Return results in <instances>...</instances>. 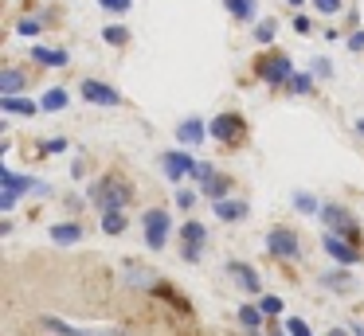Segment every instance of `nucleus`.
<instances>
[{
  "label": "nucleus",
  "instance_id": "a19ab883",
  "mask_svg": "<svg viewBox=\"0 0 364 336\" xmlns=\"http://www.w3.org/2000/svg\"><path fill=\"white\" fill-rule=\"evenodd\" d=\"M71 172H75V180H82V176H87V161H82V156H79V161H75V168H71Z\"/></svg>",
  "mask_w": 364,
  "mask_h": 336
},
{
  "label": "nucleus",
  "instance_id": "49530a36",
  "mask_svg": "<svg viewBox=\"0 0 364 336\" xmlns=\"http://www.w3.org/2000/svg\"><path fill=\"white\" fill-rule=\"evenodd\" d=\"M290 4H301V0H290Z\"/></svg>",
  "mask_w": 364,
  "mask_h": 336
},
{
  "label": "nucleus",
  "instance_id": "9d476101",
  "mask_svg": "<svg viewBox=\"0 0 364 336\" xmlns=\"http://www.w3.org/2000/svg\"><path fill=\"white\" fill-rule=\"evenodd\" d=\"M321 246H325V254H329L333 262L341 266V270H345V266H356V262H360V250H356L353 242L345 239V234H333V231H325Z\"/></svg>",
  "mask_w": 364,
  "mask_h": 336
},
{
  "label": "nucleus",
  "instance_id": "37998d69",
  "mask_svg": "<svg viewBox=\"0 0 364 336\" xmlns=\"http://www.w3.org/2000/svg\"><path fill=\"white\" fill-rule=\"evenodd\" d=\"M329 336H348V332H345V328H329Z\"/></svg>",
  "mask_w": 364,
  "mask_h": 336
},
{
  "label": "nucleus",
  "instance_id": "2eb2a0df",
  "mask_svg": "<svg viewBox=\"0 0 364 336\" xmlns=\"http://www.w3.org/2000/svg\"><path fill=\"white\" fill-rule=\"evenodd\" d=\"M82 234H87V231H82V223H51L48 239L55 242V246H75Z\"/></svg>",
  "mask_w": 364,
  "mask_h": 336
},
{
  "label": "nucleus",
  "instance_id": "f3484780",
  "mask_svg": "<svg viewBox=\"0 0 364 336\" xmlns=\"http://www.w3.org/2000/svg\"><path fill=\"white\" fill-rule=\"evenodd\" d=\"M32 59L40 63V67H67V63H71V55L59 51V47H40V43H36L32 47Z\"/></svg>",
  "mask_w": 364,
  "mask_h": 336
},
{
  "label": "nucleus",
  "instance_id": "9b49d317",
  "mask_svg": "<svg viewBox=\"0 0 364 336\" xmlns=\"http://www.w3.org/2000/svg\"><path fill=\"white\" fill-rule=\"evenodd\" d=\"M321 219H325V227H329L333 234H348V239L356 234V219H353V211L341 207V203H325V207H321Z\"/></svg>",
  "mask_w": 364,
  "mask_h": 336
},
{
  "label": "nucleus",
  "instance_id": "a18cd8bd",
  "mask_svg": "<svg viewBox=\"0 0 364 336\" xmlns=\"http://www.w3.org/2000/svg\"><path fill=\"white\" fill-rule=\"evenodd\" d=\"M270 336H286V332H270Z\"/></svg>",
  "mask_w": 364,
  "mask_h": 336
},
{
  "label": "nucleus",
  "instance_id": "4468645a",
  "mask_svg": "<svg viewBox=\"0 0 364 336\" xmlns=\"http://www.w3.org/2000/svg\"><path fill=\"white\" fill-rule=\"evenodd\" d=\"M212 211L220 215V223H243V219L251 215V203H247V200H231V195H228V200H220Z\"/></svg>",
  "mask_w": 364,
  "mask_h": 336
},
{
  "label": "nucleus",
  "instance_id": "bb28decb",
  "mask_svg": "<svg viewBox=\"0 0 364 336\" xmlns=\"http://www.w3.org/2000/svg\"><path fill=\"white\" fill-rule=\"evenodd\" d=\"M43 325H48V328H55L59 336H95V332H82V328L67 325V320H55V317H43Z\"/></svg>",
  "mask_w": 364,
  "mask_h": 336
},
{
  "label": "nucleus",
  "instance_id": "393cba45",
  "mask_svg": "<svg viewBox=\"0 0 364 336\" xmlns=\"http://www.w3.org/2000/svg\"><path fill=\"white\" fill-rule=\"evenodd\" d=\"M129 227V215L126 211H110V215H102V231L106 234H122Z\"/></svg>",
  "mask_w": 364,
  "mask_h": 336
},
{
  "label": "nucleus",
  "instance_id": "f8f14e48",
  "mask_svg": "<svg viewBox=\"0 0 364 336\" xmlns=\"http://www.w3.org/2000/svg\"><path fill=\"white\" fill-rule=\"evenodd\" d=\"M204 137H208V125L200 121V117H188V121H181V125H176V141H181L184 148L204 145Z\"/></svg>",
  "mask_w": 364,
  "mask_h": 336
},
{
  "label": "nucleus",
  "instance_id": "5701e85b",
  "mask_svg": "<svg viewBox=\"0 0 364 336\" xmlns=\"http://www.w3.org/2000/svg\"><path fill=\"white\" fill-rule=\"evenodd\" d=\"M294 207H298L301 215H321L325 203H317V195H309V192H294Z\"/></svg>",
  "mask_w": 364,
  "mask_h": 336
},
{
  "label": "nucleus",
  "instance_id": "f704fd0d",
  "mask_svg": "<svg viewBox=\"0 0 364 336\" xmlns=\"http://www.w3.org/2000/svg\"><path fill=\"white\" fill-rule=\"evenodd\" d=\"M286 332H290V336H314V332H309V325H306L301 317H290V320H286Z\"/></svg>",
  "mask_w": 364,
  "mask_h": 336
},
{
  "label": "nucleus",
  "instance_id": "a211bd4d",
  "mask_svg": "<svg viewBox=\"0 0 364 336\" xmlns=\"http://www.w3.org/2000/svg\"><path fill=\"white\" fill-rule=\"evenodd\" d=\"M67 106H71V94H67V90H59V86L43 90V98H40V109H43V114H59V109H67Z\"/></svg>",
  "mask_w": 364,
  "mask_h": 336
},
{
  "label": "nucleus",
  "instance_id": "cd10ccee",
  "mask_svg": "<svg viewBox=\"0 0 364 336\" xmlns=\"http://www.w3.org/2000/svg\"><path fill=\"white\" fill-rule=\"evenodd\" d=\"M274 31H278L274 20H262V23H255L251 39H255V43H270V39H274Z\"/></svg>",
  "mask_w": 364,
  "mask_h": 336
},
{
  "label": "nucleus",
  "instance_id": "4be33fe9",
  "mask_svg": "<svg viewBox=\"0 0 364 336\" xmlns=\"http://www.w3.org/2000/svg\"><path fill=\"white\" fill-rule=\"evenodd\" d=\"M228 192H231V176H212V180L204 184V195H208L212 203L228 200Z\"/></svg>",
  "mask_w": 364,
  "mask_h": 336
},
{
  "label": "nucleus",
  "instance_id": "e433bc0d",
  "mask_svg": "<svg viewBox=\"0 0 364 336\" xmlns=\"http://www.w3.org/2000/svg\"><path fill=\"white\" fill-rule=\"evenodd\" d=\"M309 75H317V78H329L333 75V63L329 59H314V70Z\"/></svg>",
  "mask_w": 364,
  "mask_h": 336
},
{
  "label": "nucleus",
  "instance_id": "c756f323",
  "mask_svg": "<svg viewBox=\"0 0 364 336\" xmlns=\"http://www.w3.org/2000/svg\"><path fill=\"white\" fill-rule=\"evenodd\" d=\"M176 207L192 211V207H196V192H192V188H176Z\"/></svg>",
  "mask_w": 364,
  "mask_h": 336
},
{
  "label": "nucleus",
  "instance_id": "20e7f679",
  "mask_svg": "<svg viewBox=\"0 0 364 336\" xmlns=\"http://www.w3.org/2000/svg\"><path fill=\"white\" fill-rule=\"evenodd\" d=\"M157 164H161V172H165L173 184H181V180H192L196 176V168H200V161L188 153V148H173V153H161L157 156Z\"/></svg>",
  "mask_w": 364,
  "mask_h": 336
},
{
  "label": "nucleus",
  "instance_id": "0eeeda50",
  "mask_svg": "<svg viewBox=\"0 0 364 336\" xmlns=\"http://www.w3.org/2000/svg\"><path fill=\"white\" fill-rule=\"evenodd\" d=\"M145 246L149 250H161L168 242V231H173V223H168V211L165 207H153V211H145Z\"/></svg>",
  "mask_w": 364,
  "mask_h": 336
},
{
  "label": "nucleus",
  "instance_id": "4c0bfd02",
  "mask_svg": "<svg viewBox=\"0 0 364 336\" xmlns=\"http://www.w3.org/2000/svg\"><path fill=\"white\" fill-rule=\"evenodd\" d=\"M16 31H20V36H36V31H40V20H32V16H28V20L16 23Z\"/></svg>",
  "mask_w": 364,
  "mask_h": 336
},
{
  "label": "nucleus",
  "instance_id": "c9c22d12",
  "mask_svg": "<svg viewBox=\"0 0 364 336\" xmlns=\"http://www.w3.org/2000/svg\"><path fill=\"white\" fill-rule=\"evenodd\" d=\"M212 176H215V168H212V164H208V161H200V168H196V176H192V180H196V184L204 188V184H208V180H212Z\"/></svg>",
  "mask_w": 364,
  "mask_h": 336
},
{
  "label": "nucleus",
  "instance_id": "aec40b11",
  "mask_svg": "<svg viewBox=\"0 0 364 336\" xmlns=\"http://www.w3.org/2000/svg\"><path fill=\"white\" fill-rule=\"evenodd\" d=\"M223 8H228L239 23H255V12H259V4H255V0H223Z\"/></svg>",
  "mask_w": 364,
  "mask_h": 336
},
{
  "label": "nucleus",
  "instance_id": "412c9836",
  "mask_svg": "<svg viewBox=\"0 0 364 336\" xmlns=\"http://www.w3.org/2000/svg\"><path fill=\"white\" fill-rule=\"evenodd\" d=\"M262 320H267V313H262L259 305H243V309H239V325H243L247 332H259Z\"/></svg>",
  "mask_w": 364,
  "mask_h": 336
},
{
  "label": "nucleus",
  "instance_id": "7c9ffc66",
  "mask_svg": "<svg viewBox=\"0 0 364 336\" xmlns=\"http://www.w3.org/2000/svg\"><path fill=\"white\" fill-rule=\"evenodd\" d=\"M290 90L294 94H309V90H314V75H294L290 78Z\"/></svg>",
  "mask_w": 364,
  "mask_h": 336
},
{
  "label": "nucleus",
  "instance_id": "dca6fc26",
  "mask_svg": "<svg viewBox=\"0 0 364 336\" xmlns=\"http://www.w3.org/2000/svg\"><path fill=\"white\" fill-rule=\"evenodd\" d=\"M228 273L247 289V293H259V289H262V278H259V273H255L247 262H228Z\"/></svg>",
  "mask_w": 364,
  "mask_h": 336
},
{
  "label": "nucleus",
  "instance_id": "58836bf2",
  "mask_svg": "<svg viewBox=\"0 0 364 336\" xmlns=\"http://www.w3.org/2000/svg\"><path fill=\"white\" fill-rule=\"evenodd\" d=\"M309 28H314L309 16H294V31H298V36H309Z\"/></svg>",
  "mask_w": 364,
  "mask_h": 336
},
{
  "label": "nucleus",
  "instance_id": "c03bdc74",
  "mask_svg": "<svg viewBox=\"0 0 364 336\" xmlns=\"http://www.w3.org/2000/svg\"><path fill=\"white\" fill-rule=\"evenodd\" d=\"M356 129H360V133H364V117H360V121H356Z\"/></svg>",
  "mask_w": 364,
  "mask_h": 336
},
{
  "label": "nucleus",
  "instance_id": "ea45409f",
  "mask_svg": "<svg viewBox=\"0 0 364 336\" xmlns=\"http://www.w3.org/2000/svg\"><path fill=\"white\" fill-rule=\"evenodd\" d=\"M348 51H364V31H353V36H348Z\"/></svg>",
  "mask_w": 364,
  "mask_h": 336
},
{
  "label": "nucleus",
  "instance_id": "7ed1b4c3",
  "mask_svg": "<svg viewBox=\"0 0 364 336\" xmlns=\"http://www.w3.org/2000/svg\"><path fill=\"white\" fill-rule=\"evenodd\" d=\"M255 75H259V82H267V86H290V78L298 75V70H294V63L286 59L282 51H274V55H262L259 67H255Z\"/></svg>",
  "mask_w": 364,
  "mask_h": 336
},
{
  "label": "nucleus",
  "instance_id": "f03ea898",
  "mask_svg": "<svg viewBox=\"0 0 364 336\" xmlns=\"http://www.w3.org/2000/svg\"><path fill=\"white\" fill-rule=\"evenodd\" d=\"M0 211H12L16 207V200L20 195H32V192H48V184H40V180H32V176H20V172H12V168H0Z\"/></svg>",
  "mask_w": 364,
  "mask_h": 336
},
{
  "label": "nucleus",
  "instance_id": "ddd939ff",
  "mask_svg": "<svg viewBox=\"0 0 364 336\" xmlns=\"http://www.w3.org/2000/svg\"><path fill=\"white\" fill-rule=\"evenodd\" d=\"M28 82H32V78L20 67H4L0 70V98H20V90H24Z\"/></svg>",
  "mask_w": 364,
  "mask_h": 336
},
{
  "label": "nucleus",
  "instance_id": "c85d7f7f",
  "mask_svg": "<svg viewBox=\"0 0 364 336\" xmlns=\"http://www.w3.org/2000/svg\"><path fill=\"white\" fill-rule=\"evenodd\" d=\"M259 309L267 313V317H278V313H282V297H274V293H262V297H259Z\"/></svg>",
  "mask_w": 364,
  "mask_h": 336
},
{
  "label": "nucleus",
  "instance_id": "79ce46f5",
  "mask_svg": "<svg viewBox=\"0 0 364 336\" xmlns=\"http://www.w3.org/2000/svg\"><path fill=\"white\" fill-rule=\"evenodd\" d=\"M348 332H356V336H364V320H353V325H348Z\"/></svg>",
  "mask_w": 364,
  "mask_h": 336
},
{
  "label": "nucleus",
  "instance_id": "f257e3e1",
  "mask_svg": "<svg viewBox=\"0 0 364 336\" xmlns=\"http://www.w3.org/2000/svg\"><path fill=\"white\" fill-rule=\"evenodd\" d=\"M129 200H134V188H129V180H122L118 172H110V176H102L98 184H90V203H95V211H102V215L126 211Z\"/></svg>",
  "mask_w": 364,
  "mask_h": 336
},
{
  "label": "nucleus",
  "instance_id": "72a5a7b5",
  "mask_svg": "<svg viewBox=\"0 0 364 336\" xmlns=\"http://www.w3.org/2000/svg\"><path fill=\"white\" fill-rule=\"evenodd\" d=\"M314 8H317L321 16H337L341 8H345V0H314Z\"/></svg>",
  "mask_w": 364,
  "mask_h": 336
},
{
  "label": "nucleus",
  "instance_id": "473e14b6",
  "mask_svg": "<svg viewBox=\"0 0 364 336\" xmlns=\"http://www.w3.org/2000/svg\"><path fill=\"white\" fill-rule=\"evenodd\" d=\"M67 148H71V141H67V137H51V141H43V153H51V156L67 153Z\"/></svg>",
  "mask_w": 364,
  "mask_h": 336
},
{
  "label": "nucleus",
  "instance_id": "b1692460",
  "mask_svg": "<svg viewBox=\"0 0 364 336\" xmlns=\"http://www.w3.org/2000/svg\"><path fill=\"white\" fill-rule=\"evenodd\" d=\"M102 39L110 47H126L129 43V28H122V23H106L102 28Z\"/></svg>",
  "mask_w": 364,
  "mask_h": 336
},
{
  "label": "nucleus",
  "instance_id": "423d86ee",
  "mask_svg": "<svg viewBox=\"0 0 364 336\" xmlns=\"http://www.w3.org/2000/svg\"><path fill=\"white\" fill-rule=\"evenodd\" d=\"M79 94L90 102V106H126V94L114 90V86L102 82V78H82Z\"/></svg>",
  "mask_w": 364,
  "mask_h": 336
},
{
  "label": "nucleus",
  "instance_id": "a878e982",
  "mask_svg": "<svg viewBox=\"0 0 364 336\" xmlns=\"http://www.w3.org/2000/svg\"><path fill=\"white\" fill-rule=\"evenodd\" d=\"M321 286H329V289H353L356 281H353V273H345V270H337V273H321Z\"/></svg>",
  "mask_w": 364,
  "mask_h": 336
},
{
  "label": "nucleus",
  "instance_id": "2f4dec72",
  "mask_svg": "<svg viewBox=\"0 0 364 336\" xmlns=\"http://www.w3.org/2000/svg\"><path fill=\"white\" fill-rule=\"evenodd\" d=\"M98 4H102L106 12H114V16H126L129 8H134V0H98Z\"/></svg>",
  "mask_w": 364,
  "mask_h": 336
},
{
  "label": "nucleus",
  "instance_id": "6ab92c4d",
  "mask_svg": "<svg viewBox=\"0 0 364 336\" xmlns=\"http://www.w3.org/2000/svg\"><path fill=\"white\" fill-rule=\"evenodd\" d=\"M0 109H4V114H16V117H32V114H40V102H32V98H0Z\"/></svg>",
  "mask_w": 364,
  "mask_h": 336
},
{
  "label": "nucleus",
  "instance_id": "6e6552de",
  "mask_svg": "<svg viewBox=\"0 0 364 336\" xmlns=\"http://www.w3.org/2000/svg\"><path fill=\"white\" fill-rule=\"evenodd\" d=\"M181 254H184V262H200L204 258V246H208V231H204V223H196V219H188V223L181 227Z\"/></svg>",
  "mask_w": 364,
  "mask_h": 336
},
{
  "label": "nucleus",
  "instance_id": "1a4fd4ad",
  "mask_svg": "<svg viewBox=\"0 0 364 336\" xmlns=\"http://www.w3.org/2000/svg\"><path fill=\"white\" fill-rule=\"evenodd\" d=\"M267 250L274 258H286V262L301 258V242H298V234H294L290 227H274V231L267 234Z\"/></svg>",
  "mask_w": 364,
  "mask_h": 336
},
{
  "label": "nucleus",
  "instance_id": "39448f33",
  "mask_svg": "<svg viewBox=\"0 0 364 336\" xmlns=\"http://www.w3.org/2000/svg\"><path fill=\"white\" fill-rule=\"evenodd\" d=\"M208 133H212L215 141H220V145H243V137H247V121L239 114H220L215 117L212 125H208Z\"/></svg>",
  "mask_w": 364,
  "mask_h": 336
}]
</instances>
